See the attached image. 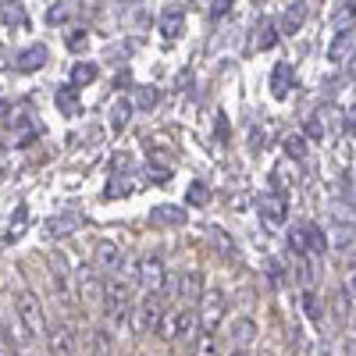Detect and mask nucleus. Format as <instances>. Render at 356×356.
Returning <instances> with one entry per match:
<instances>
[{
    "mask_svg": "<svg viewBox=\"0 0 356 356\" xmlns=\"http://www.w3.org/2000/svg\"><path fill=\"white\" fill-rule=\"evenodd\" d=\"M104 307H107V317H111V324H122L129 321V300H132V285H125L122 278H111V282H104Z\"/></svg>",
    "mask_w": 356,
    "mask_h": 356,
    "instance_id": "nucleus-1",
    "label": "nucleus"
},
{
    "mask_svg": "<svg viewBox=\"0 0 356 356\" xmlns=\"http://www.w3.org/2000/svg\"><path fill=\"white\" fill-rule=\"evenodd\" d=\"M196 303V328H203V335H214V328L225 321V296L218 289H203Z\"/></svg>",
    "mask_w": 356,
    "mask_h": 356,
    "instance_id": "nucleus-2",
    "label": "nucleus"
},
{
    "mask_svg": "<svg viewBox=\"0 0 356 356\" xmlns=\"http://www.w3.org/2000/svg\"><path fill=\"white\" fill-rule=\"evenodd\" d=\"M157 332H161V339H168V342H175V339H189V335L196 332V310L186 307V310H171V314H164Z\"/></svg>",
    "mask_w": 356,
    "mask_h": 356,
    "instance_id": "nucleus-3",
    "label": "nucleus"
},
{
    "mask_svg": "<svg viewBox=\"0 0 356 356\" xmlns=\"http://www.w3.org/2000/svg\"><path fill=\"white\" fill-rule=\"evenodd\" d=\"M164 278H168V271H164V260H157V257H146V260H139V264H136V285H139L146 296H161Z\"/></svg>",
    "mask_w": 356,
    "mask_h": 356,
    "instance_id": "nucleus-4",
    "label": "nucleus"
},
{
    "mask_svg": "<svg viewBox=\"0 0 356 356\" xmlns=\"http://www.w3.org/2000/svg\"><path fill=\"white\" fill-rule=\"evenodd\" d=\"M15 307H18V321L25 324V332H33V335L47 332V317H43V303L36 300V292H18V300H15Z\"/></svg>",
    "mask_w": 356,
    "mask_h": 356,
    "instance_id": "nucleus-5",
    "label": "nucleus"
},
{
    "mask_svg": "<svg viewBox=\"0 0 356 356\" xmlns=\"http://www.w3.org/2000/svg\"><path fill=\"white\" fill-rule=\"evenodd\" d=\"M164 314H168V310H164L161 296H143V303H139V310H136V332H157Z\"/></svg>",
    "mask_w": 356,
    "mask_h": 356,
    "instance_id": "nucleus-6",
    "label": "nucleus"
},
{
    "mask_svg": "<svg viewBox=\"0 0 356 356\" xmlns=\"http://www.w3.org/2000/svg\"><path fill=\"white\" fill-rule=\"evenodd\" d=\"M118 267H122V250H118V243L100 239L97 250H93V271L107 275V271H118Z\"/></svg>",
    "mask_w": 356,
    "mask_h": 356,
    "instance_id": "nucleus-7",
    "label": "nucleus"
},
{
    "mask_svg": "<svg viewBox=\"0 0 356 356\" xmlns=\"http://www.w3.org/2000/svg\"><path fill=\"white\" fill-rule=\"evenodd\" d=\"M296 232H300V243H303L307 257H321L324 250H328V232H324L317 221H307L303 228H296Z\"/></svg>",
    "mask_w": 356,
    "mask_h": 356,
    "instance_id": "nucleus-8",
    "label": "nucleus"
},
{
    "mask_svg": "<svg viewBox=\"0 0 356 356\" xmlns=\"http://www.w3.org/2000/svg\"><path fill=\"white\" fill-rule=\"evenodd\" d=\"M47 349L50 356H75V332L68 324H54L47 332Z\"/></svg>",
    "mask_w": 356,
    "mask_h": 356,
    "instance_id": "nucleus-9",
    "label": "nucleus"
},
{
    "mask_svg": "<svg viewBox=\"0 0 356 356\" xmlns=\"http://www.w3.org/2000/svg\"><path fill=\"white\" fill-rule=\"evenodd\" d=\"M79 292L86 296V300H100V296H104V275L93 271V264L79 267Z\"/></svg>",
    "mask_w": 356,
    "mask_h": 356,
    "instance_id": "nucleus-10",
    "label": "nucleus"
},
{
    "mask_svg": "<svg viewBox=\"0 0 356 356\" xmlns=\"http://www.w3.org/2000/svg\"><path fill=\"white\" fill-rule=\"evenodd\" d=\"M228 339H232L235 349H239V346H250V342L257 339V324H253V317H235V321H228Z\"/></svg>",
    "mask_w": 356,
    "mask_h": 356,
    "instance_id": "nucleus-11",
    "label": "nucleus"
},
{
    "mask_svg": "<svg viewBox=\"0 0 356 356\" xmlns=\"http://www.w3.org/2000/svg\"><path fill=\"white\" fill-rule=\"evenodd\" d=\"M47 57H50V54H47V47H43V43H36V47H25V50L15 57V65H18L22 72H40V68L47 65Z\"/></svg>",
    "mask_w": 356,
    "mask_h": 356,
    "instance_id": "nucleus-12",
    "label": "nucleus"
},
{
    "mask_svg": "<svg viewBox=\"0 0 356 356\" xmlns=\"http://www.w3.org/2000/svg\"><path fill=\"white\" fill-rule=\"evenodd\" d=\"M260 214H264V221H271V225H285V218H289L285 200L282 196H264L260 200Z\"/></svg>",
    "mask_w": 356,
    "mask_h": 356,
    "instance_id": "nucleus-13",
    "label": "nucleus"
},
{
    "mask_svg": "<svg viewBox=\"0 0 356 356\" xmlns=\"http://www.w3.org/2000/svg\"><path fill=\"white\" fill-rule=\"evenodd\" d=\"M349 54H353V29H339L335 40H332V47H328V57L339 65V61H346Z\"/></svg>",
    "mask_w": 356,
    "mask_h": 356,
    "instance_id": "nucleus-14",
    "label": "nucleus"
},
{
    "mask_svg": "<svg viewBox=\"0 0 356 356\" xmlns=\"http://www.w3.org/2000/svg\"><path fill=\"white\" fill-rule=\"evenodd\" d=\"M79 225H82V218H79V214H61V218H50V221H47V235H50V239H61V235L75 232Z\"/></svg>",
    "mask_w": 356,
    "mask_h": 356,
    "instance_id": "nucleus-15",
    "label": "nucleus"
},
{
    "mask_svg": "<svg viewBox=\"0 0 356 356\" xmlns=\"http://www.w3.org/2000/svg\"><path fill=\"white\" fill-rule=\"evenodd\" d=\"M154 225H186V211L182 207H175V203H161L154 207Z\"/></svg>",
    "mask_w": 356,
    "mask_h": 356,
    "instance_id": "nucleus-16",
    "label": "nucleus"
},
{
    "mask_svg": "<svg viewBox=\"0 0 356 356\" xmlns=\"http://www.w3.org/2000/svg\"><path fill=\"white\" fill-rule=\"evenodd\" d=\"M303 18H307V4H289V8H285V15H282V33H285V36L300 33Z\"/></svg>",
    "mask_w": 356,
    "mask_h": 356,
    "instance_id": "nucleus-17",
    "label": "nucleus"
},
{
    "mask_svg": "<svg viewBox=\"0 0 356 356\" xmlns=\"http://www.w3.org/2000/svg\"><path fill=\"white\" fill-rule=\"evenodd\" d=\"M178 292H182L189 303H196L200 296H203V278H200V271H186L182 278H178Z\"/></svg>",
    "mask_w": 356,
    "mask_h": 356,
    "instance_id": "nucleus-18",
    "label": "nucleus"
},
{
    "mask_svg": "<svg viewBox=\"0 0 356 356\" xmlns=\"http://www.w3.org/2000/svg\"><path fill=\"white\" fill-rule=\"evenodd\" d=\"M289 86H292V65H275V75H271V93L282 100V97H289Z\"/></svg>",
    "mask_w": 356,
    "mask_h": 356,
    "instance_id": "nucleus-19",
    "label": "nucleus"
},
{
    "mask_svg": "<svg viewBox=\"0 0 356 356\" xmlns=\"http://www.w3.org/2000/svg\"><path fill=\"white\" fill-rule=\"evenodd\" d=\"M129 122H132V100H118V104L111 107V129H114V132H125Z\"/></svg>",
    "mask_w": 356,
    "mask_h": 356,
    "instance_id": "nucleus-20",
    "label": "nucleus"
},
{
    "mask_svg": "<svg viewBox=\"0 0 356 356\" xmlns=\"http://www.w3.org/2000/svg\"><path fill=\"white\" fill-rule=\"evenodd\" d=\"M111 353H114V339L104 328L89 332V356H111Z\"/></svg>",
    "mask_w": 356,
    "mask_h": 356,
    "instance_id": "nucleus-21",
    "label": "nucleus"
},
{
    "mask_svg": "<svg viewBox=\"0 0 356 356\" xmlns=\"http://www.w3.org/2000/svg\"><path fill=\"white\" fill-rule=\"evenodd\" d=\"M178 33H182V11H178V8H168L164 18H161V36H164V40H175Z\"/></svg>",
    "mask_w": 356,
    "mask_h": 356,
    "instance_id": "nucleus-22",
    "label": "nucleus"
},
{
    "mask_svg": "<svg viewBox=\"0 0 356 356\" xmlns=\"http://www.w3.org/2000/svg\"><path fill=\"white\" fill-rule=\"evenodd\" d=\"M303 157H307V139H303V132L285 136V161H303Z\"/></svg>",
    "mask_w": 356,
    "mask_h": 356,
    "instance_id": "nucleus-23",
    "label": "nucleus"
},
{
    "mask_svg": "<svg viewBox=\"0 0 356 356\" xmlns=\"http://www.w3.org/2000/svg\"><path fill=\"white\" fill-rule=\"evenodd\" d=\"M57 111H65L68 118L79 114V97H75V89L65 86V89H57Z\"/></svg>",
    "mask_w": 356,
    "mask_h": 356,
    "instance_id": "nucleus-24",
    "label": "nucleus"
},
{
    "mask_svg": "<svg viewBox=\"0 0 356 356\" xmlns=\"http://www.w3.org/2000/svg\"><path fill=\"white\" fill-rule=\"evenodd\" d=\"M278 43V29H275V22H264L260 29H257V50H271Z\"/></svg>",
    "mask_w": 356,
    "mask_h": 356,
    "instance_id": "nucleus-25",
    "label": "nucleus"
},
{
    "mask_svg": "<svg viewBox=\"0 0 356 356\" xmlns=\"http://www.w3.org/2000/svg\"><path fill=\"white\" fill-rule=\"evenodd\" d=\"M193 356H221L218 335H200V339H196V346H193Z\"/></svg>",
    "mask_w": 356,
    "mask_h": 356,
    "instance_id": "nucleus-26",
    "label": "nucleus"
},
{
    "mask_svg": "<svg viewBox=\"0 0 356 356\" xmlns=\"http://www.w3.org/2000/svg\"><path fill=\"white\" fill-rule=\"evenodd\" d=\"M97 79V65H72V89L75 86H89V82H93Z\"/></svg>",
    "mask_w": 356,
    "mask_h": 356,
    "instance_id": "nucleus-27",
    "label": "nucleus"
},
{
    "mask_svg": "<svg viewBox=\"0 0 356 356\" xmlns=\"http://www.w3.org/2000/svg\"><path fill=\"white\" fill-rule=\"evenodd\" d=\"M303 132H307L310 139H324V136H328V125H324V114H321V111H314V114L307 118V129H303ZM307 136H303V139H307Z\"/></svg>",
    "mask_w": 356,
    "mask_h": 356,
    "instance_id": "nucleus-28",
    "label": "nucleus"
},
{
    "mask_svg": "<svg viewBox=\"0 0 356 356\" xmlns=\"http://www.w3.org/2000/svg\"><path fill=\"white\" fill-rule=\"evenodd\" d=\"M303 310H307V317H310V321H317V324H321V303H317V292H310V289L303 292Z\"/></svg>",
    "mask_w": 356,
    "mask_h": 356,
    "instance_id": "nucleus-29",
    "label": "nucleus"
},
{
    "mask_svg": "<svg viewBox=\"0 0 356 356\" xmlns=\"http://www.w3.org/2000/svg\"><path fill=\"white\" fill-rule=\"evenodd\" d=\"M136 104H139L143 111L157 107V89H154V86H143V89H139V97H136ZM136 104H132V107H136Z\"/></svg>",
    "mask_w": 356,
    "mask_h": 356,
    "instance_id": "nucleus-30",
    "label": "nucleus"
},
{
    "mask_svg": "<svg viewBox=\"0 0 356 356\" xmlns=\"http://www.w3.org/2000/svg\"><path fill=\"white\" fill-rule=\"evenodd\" d=\"M65 18H72V4H50V11H47L50 25H61Z\"/></svg>",
    "mask_w": 356,
    "mask_h": 356,
    "instance_id": "nucleus-31",
    "label": "nucleus"
},
{
    "mask_svg": "<svg viewBox=\"0 0 356 356\" xmlns=\"http://www.w3.org/2000/svg\"><path fill=\"white\" fill-rule=\"evenodd\" d=\"M89 47V33H86V29H75V33L68 36V50H75V54H82Z\"/></svg>",
    "mask_w": 356,
    "mask_h": 356,
    "instance_id": "nucleus-32",
    "label": "nucleus"
},
{
    "mask_svg": "<svg viewBox=\"0 0 356 356\" xmlns=\"http://www.w3.org/2000/svg\"><path fill=\"white\" fill-rule=\"evenodd\" d=\"M25 218H29V211H25V207H18V211H15V221H11V232H8V239H18V232L25 228Z\"/></svg>",
    "mask_w": 356,
    "mask_h": 356,
    "instance_id": "nucleus-33",
    "label": "nucleus"
},
{
    "mask_svg": "<svg viewBox=\"0 0 356 356\" xmlns=\"http://www.w3.org/2000/svg\"><path fill=\"white\" fill-rule=\"evenodd\" d=\"M146 178H150V182H157V186H168V182H171V175H168L164 168H146Z\"/></svg>",
    "mask_w": 356,
    "mask_h": 356,
    "instance_id": "nucleus-34",
    "label": "nucleus"
},
{
    "mask_svg": "<svg viewBox=\"0 0 356 356\" xmlns=\"http://www.w3.org/2000/svg\"><path fill=\"white\" fill-rule=\"evenodd\" d=\"M207 196H211V193H207V186H203V182H193V189H189V203H203Z\"/></svg>",
    "mask_w": 356,
    "mask_h": 356,
    "instance_id": "nucleus-35",
    "label": "nucleus"
},
{
    "mask_svg": "<svg viewBox=\"0 0 356 356\" xmlns=\"http://www.w3.org/2000/svg\"><path fill=\"white\" fill-rule=\"evenodd\" d=\"M8 122H11V104L0 100V125H8Z\"/></svg>",
    "mask_w": 356,
    "mask_h": 356,
    "instance_id": "nucleus-36",
    "label": "nucleus"
},
{
    "mask_svg": "<svg viewBox=\"0 0 356 356\" xmlns=\"http://www.w3.org/2000/svg\"><path fill=\"white\" fill-rule=\"evenodd\" d=\"M228 8H232L228 0H218V4H211V15H214V18H221V15H225Z\"/></svg>",
    "mask_w": 356,
    "mask_h": 356,
    "instance_id": "nucleus-37",
    "label": "nucleus"
},
{
    "mask_svg": "<svg viewBox=\"0 0 356 356\" xmlns=\"http://www.w3.org/2000/svg\"><path fill=\"white\" fill-rule=\"evenodd\" d=\"M0 356H18V353H15L11 342H0Z\"/></svg>",
    "mask_w": 356,
    "mask_h": 356,
    "instance_id": "nucleus-38",
    "label": "nucleus"
},
{
    "mask_svg": "<svg viewBox=\"0 0 356 356\" xmlns=\"http://www.w3.org/2000/svg\"><path fill=\"white\" fill-rule=\"evenodd\" d=\"M228 356H250V353H243V349H232Z\"/></svg>",
    "mask_w": 356,
    "mask_h": 356,
    "instance_id": "nucleus-39",
    "label": "nucleus"
},
{
    "mask_svg": "<svg viewBox=\"0 0 356 356\" xmlns=\"http://www.w3.org/2000/svg\"><path fill=\"white\" fill-rule=\"evenodd\" d=\"M0 150H4V143H0Z\"/></svg>",
    "mask_w": 356,
    "mask_h": 356,
    "instance_id": "nucleus-40",
    "label": "nucleus"
}]
</instances>
